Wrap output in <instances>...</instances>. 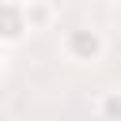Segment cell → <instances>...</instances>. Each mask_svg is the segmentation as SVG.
Listing matches in <instances>:
<instances>
[{"mask_svg":"<svg viewBox=\"0 0 121 121\" xmlns=\"http://www.w3.org/2000/svg\"><path fill=\"white\" fill-rule=\"evenodd\" d=\"M102 106H106V113H110V117H121V95H110Z\"/></svg>","mask_w":121,"mask_h":121,"instance_id":"2","label":"cell"},{"mask_svg":"<svg viewBox=\"0 0 121 121\" xmlns=\"http://www.w3.org/2000/svg\"><path fill=\"white\" fill-rule=\"evenodd\" d=\"M72 49H83L87 57H95L98 53V38L95 34H72Z\"/></svg>","mask_w":121,"mask_h":121,"instance_id":"1","label":"cell"}]
</instances>
